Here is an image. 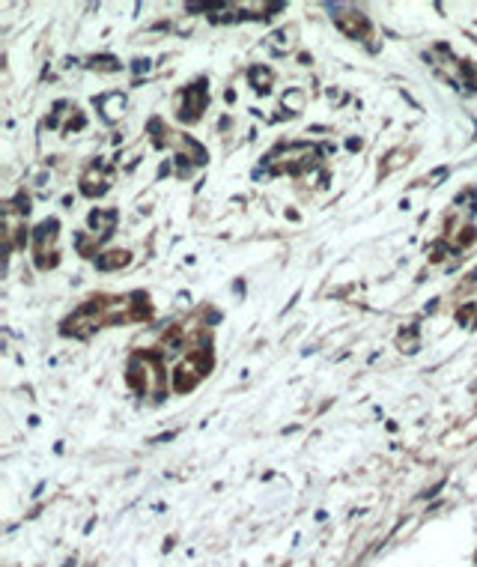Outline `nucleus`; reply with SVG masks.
I'll return each instance as SVG.
<instances>
[{
	"label": "nucleus",
	"mask_w": 477,
	"mask_h": 567,
	"mask_svg": "<svg viewBox=\"0 0 477 567\" xmlns=\"http://www.w3.org/2000/svg\"><path fill=\"white\" fill-rule=\"evenodd\" d=\"M104 102H107V111H104L107 120H114L117 114H122V108H125V99H122V96H107Z\"/></svg>",
	"instance_id": "obj_1"
}]
</instances>
